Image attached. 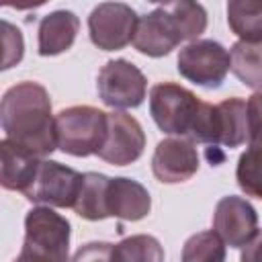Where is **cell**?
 <instances>
[{"mask_svg": "<svg viewBox=\"0 0 262 262\" xmlns=\"http://www.w3.org/2000/svg\"><path fill=\"white\" fill-rule=\"evenodd\" d=\"M176 68L182 78L203 88H219L231 70L227 49L213 39H196L178 53Z\"/></svg>", "mask_w": 262, "mask_h": 262, "instance_id": "cell-7", "label": "cell"}, {"mask_svg": "<svg viewBox=\"0 0 262 262\" xmlns=\"http://www.w3.org/2000/svg\"><path fill=\"white\" fill-rule=\"evenodd\" d=\"M106 131L108 113L90 104L68 106L55 115L57 149L76 158H88L92 154H98L106 139Z\"/></svg>", "mask_w": 262, "mask_h": 262, "instance_id": "cell-2", "label": "cell"}, {"mask_svg": "<svg viewBox=\"0 0 262 262\" xmlns=\"http://www.w3.org/2000/svg\"><path fill=\"white\" fill-rule=\"evenodd\" d=\"M227 25L239 41H262V2L231 0L227 2Z\"/></svg>", "mask_w": 262, "mask_h": 262, "instance_id": "cell-18", "label": "cell"}, {"mask_svg": "<svg viewBox=\"0 0 262 262\" xmlns=\"http://www.w3.org/2000/svg\"><path fill=\"white\" fill-rule=\"evenodd\" d=\"M2 43H4L2 70H8L10 66H14L23 59V51H25L20 31L14 25H10L8 20H2Z\"/></svg>", "mask_w": 262, "mask_h": 262, "instance_id": "cell-24", "label": "cell"}, {"mask_svg": "<svg viewBox=\"0 0 262 262\" xmlns=\"http://www.w3.org/2000/svg\"><path fill=\"white\" fill-rule=\"evenodd\" d=\"M113 244L108 242H88L76 250L70 262H111Z\"/></svg>", "mask_w": 262, "mask_h": 262, "instance_id": "cell-26", "label": "cell"}, {"mask_svg": "<svg viewBox=\"0 0 262 262\" xmlns=\"http://www.w3.org/2000/svg\"><path fill=\"white\" fill-rule=\"evenodd\" d=\"M248 139V113L246 100L233 96L219 104L205 102L196 129L192 133V143L225 145L237 147Z\"/></svg>", "mask_w": 262, "mask_h": 262, "instance_id": "cell-4", "label": "cell"}, {"mask_svg": "<svg viewBox=\"0 0 262 262\" xmlns=\"http://www.w3.org/2000/svg\"><path fill=\"white\" fill-rule=\"evenodd\" d=\"M137 12L125 2H102L92 8L88 16L90 41L102 51L123 49L133 41L137 27Z\"/></svg>", "mask_w": 262, "mask_h": 262, "instance_id": "cell-9", "label": "cell"}, {"mask_svg": "<svg viewBox=\"0 0 262 262\" xmlns=\"http://www.w3.org/2000/svg\"><path fill=\"white\" fill-rule=\"evenodd\" d=\"M12 262H49V260H45V258H41V256H37V254H33V252L20 248V254H18Z\"/></svg>", "mask_w": 262, "mask_h": 262, "instance_id": "cell-28", "label": "cell"}, {"mask_svg": "<svg viewBox=\"0 0 262 262\" xmlns=\"http://www.w3.org/2000/svg\"><path fill=\"white\" fill-rule=\"evenodd\" d=\"M182 41H184V35L176 18L166 8V4H160L145 16H139L131 43L143 55L164 57L172 49H176Z\"/></svg>", "mask_w": 262, "mask_h": 262, "instance_id": "cell-10", "label": "cell"}, {"mask_svg": "<svg viewBox=\"0 0 262 262\" xmlns=\"http://www.w3.org/2000/svg\"><path fill=\"white\" fill-rule=\"evenodd\" d=\"M199 170V154L192 141L184 137H166L156 145L151 172L164 184H178L192 178Z\"/></svg>", "mask_w": 262, "mask_h": 262, "instance_id": "cell-13", "label": "cell"}, {"mask_svg": "<svg viewBox=\"0 0 262 262\" xmlns=\"http://www.w3.org/2000/svg\"><path fill=\"white\" fill-rule=\"evenodd\" d=\"M70 221L49 207H33L25 217L23 248L49 262H70Z\"/></svg>", "mask_w": 262, "mask_h": 262, "instance_id": "cell-5", "label": "cell"}, {"mask_svg": "<svg viewBox=\"0 0 262 262\" xmlns=\"http://www.w3.org/2000/svg\"><path fill=\"white\" fill-rule=\"evenodd\" d=\"M80 31V18L72 10H53L45 14L37 29V51L43 57L68 51Z\"/></svg>", "mask_w": 262, "mask_h": 262, "instance_id": "cell-15", "label": "cell"}, {"mask_svg": "<svg viewBox=\"0 0 262 262\" xmlns=\"http://www.w3.org/2000/svg\"><path fill=\"white\" fill-rule=\"evenodd\" d=\"M106 184L108 176L98 172H86L82 190L78 194V201L74 205V211L78 217L88 221H102L108 217L106 213Z\"/></svg>", "mask_w": 262, "mask_h": 262, "instance_id": "cell-19", "label": "cell"}, {"mask_svg": "<svg viewBox=\"0 0 262 262\" xmlns=\"http://www.w3.org/2000/svg\"><path fill=\"white\" fill-rule=\"evenodd\" d=\"M0 154H2V176H0L2 188L25 192L33 182L39 162L43 158L33 156L31 151L14 145L8 139L0 141Z\"/></svg>", "mask_w": 262, "mask_h": 262, "instance_id": "cell-16", "label": "cell"}, {"mask_svg": "<svg viewBox=\"0 0 262 262\" xmlns=\"http://www.w3.org/2000/svg\"><path fill=\"white\" fill-rule=\"evenodd\" d=\"M111 262H164V248L154 235H129L113 244Z\"/></svg>", "mask_w": 262, "mask_h": 262, "instance_id": "cell-20", "label": "cell"}, {"mask_svg": "<svg viewBox=\"0 0 262 262\" xmlns=\"http://www.w3.org/2000/svg\"><path fill=\"white\" fill-rule=\"evenodd\" d=\"M239 262H262V229H258V233L244 246Z\"/></svg>", "mask_w": 262, "mask_h": 262, "instance_id": "cell-27", "label": "cell"}, {"mask_svg": "<svg viewBox=\"0 0 262 262\" xmlns=\"http://www.w3.org/2000/svg\"><path fill=\"white\" fill-rule=\"evenodd\" d=\"M235 180L248 196L262 199V143H248L237 160Z\"/></svg>", "mask_w": 262, "mask_h": 262, "instance_id": "cell-21", "label": "cell"}, {"mask_svg": "<svg viewBox=\"0 0 262 262\" xmlns=\"http://www.w3.org/2000/svg\"><path fill=\"white\" fill-rule=\"evenodd\" d=\"M106 213L123 221H139L151 209V196L143 184L127 176L108 178L106 184Z\"/></svg>", "mask_w": 262, "mask_h": 262, "instance_id": "cell-14", "label": "cell"}, {"mask_svg": "<svg viewBox=\"0 0 262 262\" xmlns=\"http://www.w3.org/2000/svg\"><path fill=\"white\" fill-rule=\"evenodd\" d=\"M166 8L172 12V16L176 18L184 41H196V37L201 33H205L207 29V10L203 8V4L199 2H168Z\"/></svg>", "mask_w": 262, "mask_h": 262, "instance_id": "cell-23", "label": "cell"}, {"mask_svg": "<svg viewBox=\"0 0 262 262\" xmlns=\"http://www.w3.org/2000/svg\"><path fill=\"white\" fill-rule=\"evenodd\" d=\"M205 102L176 82H160L149 90V115L154 123L170 135L192 139Z\"/></svg>", "mask_w": 262, "mask_h": 262, "instance_id": "cell-3", "label": "cell"}, {"mask_svg": "<svg viewBox=\"0 0 262 262\" xmlns=\"http://www.w3.org/2000/svg\"><path fill=\"white\" fill-rule=\"evenodd\" d=\"M213 231L229 248H244L258 233V213L244 196H223L215 205Z\"/></svg>", "mask_w": 262, "mask_h": 262, "instance_id": "cell-12", "label": "cell"}, {"mask_svg": "<svg viewBox=\"0 0 262 262\" xmlns=\"http://www.w3.org/2000/svg\"><path fill=\"white\" fill-rule=\"evenodd\" d=\"M180 262H225V244L213 229L199 231L184 242Z\"/></svg>", "mask_w": 262, "mask_h": 262, "instance_id": "cell-22", "label": "cell"}, {"mask_svg": "<svg viewBox=\"0 0 262 262\" xmlns=\"http://www.w3.org/2000/svg\"><path fill=\"white\" fill-rule=\"evenodd\" d=\"M248 143H262V90H256L248 102Z\"/></svg>", "mask_w": 262, "mask_h": 262, "instance_id": "cell-25", "label": "cell"}, {"mask_svg": "<svg viewBox=\"0 0 262 262\" xmlns=\"http://www.w3.org/2000/svg\"><path fill=\"white\" fill-rule=\"evenodd\" d=\"M0 123L6 135L4 139L37 158H45L57 149L49 92L39 82L25 80L4 92L0 102Z\"/></svg>", "mask_w": 262, "mask_h": 262, "instance_id": "cell-1", "label": "cell"}, {"mask_svg": "<svg viewBox=\"0 0 262 262\" xmlns=\"http://www.w3.org/2000/svg\"><path fill=\"white\" fill-rule=\"evenodd\" d=\"M100 100L111 108H137L147 92L143 72L127 59L106 61L96 78Z\"/></svg>", "mask_w": 262, "mask_h": 262, "instance_id": "cell-8", "label": "cell"}, {"mask_svg": "<svg viewBox=\"0 0 262 262\" xmlns=\"http://www.w3.org/2000/svg\"><path fill=\"white\" fill-rule=\"evenodd\" d=\"M233 76L248 88L262 90V41H237L229 51Z\"/></svg>", "mask_w": 262, "mask_h": 262, "instance_id": "cell-17", "label": "cell"}, {"mask_svg": "<svg viewBox=\"0 0 262 262\" xmlns=\"http://www.w3.org/2000/svg\"><path fill=\"white\" fill-rule=\"evenodd\" d=\"M145 147V133L139 121L127 113H108V131L98 158L113 166H127L141 158Z\"/></svg>", "mask_w": 262, "mask_h": 262, "instance_id": "cell-11", "label": "cell"}, {"mask_svg": "<svg viewBox=\"0 0 262 262\" xmlns=\"http://www.w3.org/2000/svg\"><path fill=\"white\" fill-rule=\"evenodd\" d=\"M82 182H84V174H80L78 170L53 160H41L33 182L23 194L27 201L37 205L74 209L78 194L82 190Z\"/></svg>", "mask_w": 262, "mask_h": 262, "instance_id": "cell-6", "label": "cell"}]
</instances>
